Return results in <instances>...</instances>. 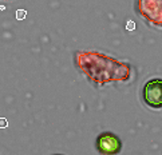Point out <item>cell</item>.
<instances>
[{"label":"cell","instance_id":"obj_6","mask_svg":"<svg viewBox=\"0 0 162 155\" xmlns=\"http://www.w3.org/2000/svg\"><path fill=\"white\" fill-rule=\"evenodd\" d=\"M7 124H8V122L6 121V119H0V128H4V127H7Z\"/></svg>","mask_w":162,"mask_h":155},{"label":"cell","instance_id":"obj_2","mask_svg":"<svg viewBox=\"0 0 162 155\" xmlns=\"http://www.w3.org/2000/svg\"><path fill=\"white\" fill-rule=\"evenodd\" d=\"M142 99L146 106L152 108L162 107V79L155 78L145 83L142 88Z\"/></svg>","mask_w":162,"mask_h":155},{"label":"cell","instance_id":"obj_4","mask_svg":"<svg viewBox=\"0 0 162 155\" xmlns=\"http://www.w3.org/2000/svg\"><path fill=\"white\" fill-rule=\"evenodd\" d=\"M26 14H27V12H26L24 10H17L16 11V19L17 20H23L26 17Z\"/></svg>","mask_w":162,"mask_h":155},{"label":"cell","instance_id":"obj_5","mask_svg":"<svg viewBox=\"0 0 162 155\" xmlns=\"http://www.w3.org/2000/svg\"><path fill=\"white\" fill-rule=\"evenodd\" d=\"M126 30H129V31H134L135 30V23L133 20H129L127 24H126Z\"/></svg>","mask_w":162,"mask_h":155},{"label":"cell","instance_id":"obj_3","mask_svg":"<svg viewBox=\"0 0 162 155\" xmlns=\"http://www.w3.org/2000/svg\"><path fill=\"white\" fill-rule=\"evenodd\" d=\"M95 148L102 155H118L122 150V142L119 136L113 132H100L95 139Z\"/></svg>","mask_w":162,"mask_h":155},{"label":"cell","instance_id":"obj_1","mask_svg":"<svg viewBox=\"0 0 162 155\" xmlns=\"http://www.w3.org/2000/svg\"><path fill=\"white\" fill-rule=\"evenodd\" d=\"M135 11L146 23L162 28V0H135Z\"/></svg>","mask_w":162,"mask_h":155},{"label":"cell","instance_id":"obj_7","mask_svg":"<svg viewBox=\"0 0 162 155\" xmlns=\"http://www.w3.org/2000/svg\"><path fill=\"white\" fill-rule=\"evenodd\" d=\"M55 155H63V154H55Z\"/></svg>","mask_w":162,"mask_h":155}]
</instances>
